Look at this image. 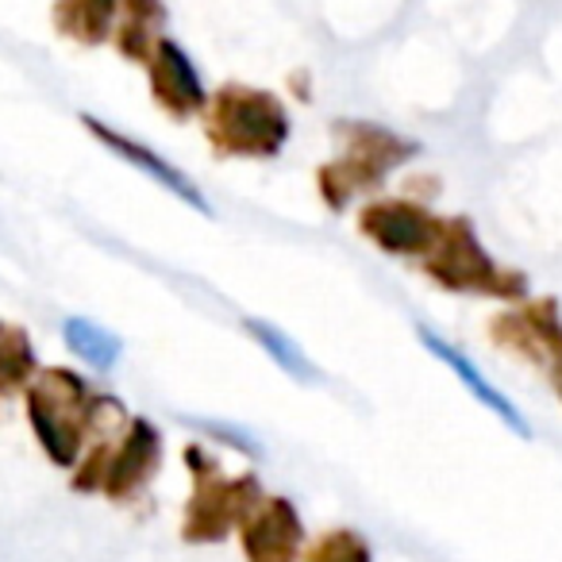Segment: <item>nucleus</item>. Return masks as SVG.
<instances>
[{"label": "nucleus", "instance_id": "nucleus-1", "mask_svg": "<svg viewBox=\"0 0 562 562\" xmlns=\"http://www.w3.org/2000/svg\"><path fill=\"white\" fill-rule=\"evenodd\" d=\"M428 273L454 293H477V297L497 301H524L528 297V278L520 270L501 266L490 250L482 247L477 232L467 220H443L436 247L428 250Z\"/></svg>", "mask_w": 562, "mask_h": 562}, {"label": "nucleus", "instance_id": "nucleus-2", "mask_svg": "<svg viewBox=\"0 0 562 562\" xmlns=\"http://www.w3.org/2000/svg\"><path fill=\"white\" fill-rule=\"evenodd\" d=\"M216 139L247 155H273L290 132L285 112L266 93H224L216 104Z\"/></svg>", "mask_w": 562, "mask_h": 562}, {"label": "nucleus", "instance_id": "nucleus-3", "mask_svg": "<svg viewBox=\"0 0 562 562\" xmlns=\"http://www.w3.org/2000/svg\"><path fill=\"white\" fill-rule=\"evenodd\" d=\"M490 331L497 347L520 355V359L539 362L547 370L562 367V316L554 297H536L513 313H501L490 324Z\"/></svg>", "mask_w": 562, "mask_h": 562}, {"label": "nucleus", "instance_id": "nucleus-4", "mask_svg": "<svg viewBox=\"0 0 562 562\" xmlns=\"http://www.w3.org/2000/svg\"><path fill=\"white\" fill-rule=\"evenodd\" d=\"M439 227H443V220L428 216L424 209L405 201L374 204L362 216V232L390 255H428L439 239Z\"/></svg>", "mask_w": 562, "mask_h": 562}, {"label": "nucleus", "instance_id": "nucleus-5", "mask_svg": "<svg viewBox=\"0 0 562 562\" xmlns=\"http://www.w3.org/2000/svg\"><path fill=\"white\" fill-rule=\"evenodd\" d=\"M86 127L97 135V139L104 143L109 150H116L120 158H124L127 166H135V170H143L150 181H158V186L166 189V193H173V196H181L186 204H193L196 212H212V204L204 201V193L196 189V181L193 178H186L181 170H173L170 162H166L162 155H155V150H147V147H139V143H132L127 135H116L109 124H101V120H89L86 116Z\"/></svg>", "mask_w": 562, "mask_h": 562}, {"label": "nucleus", "instance_id": "nucleus-6", "mask_svg": "<svg viewBox=\"0 0 562 562\" xmlns=\"http://www.w3.org/2000/svg\"><path fill=\"white\" fill-rule=\"evenodd\" d=\"M420 344L428 347V351L436 355L439 362H447V367L454 370V378H459V382L467 385V390L474 393V397L482 401V405L490 408V413H497L501 420H505L508 428L516 431V436H524V439L531 436V431H528V420H524V416L516 413V408H513V401H508L505 393H497V390H493V385L482 378V370H477L474 362L467 359V355H462V351H454V347L447 344V339H439L436 331H428V328H420Z\"/></svg>", "mask_w": 562, "mask_h": 562}, {"label": "nucleus", "instance_id": "nucleus-7", "mask_svg": "<svg viewBox=\"0 0 562 562\" xmlns=\"http://www.w3.org/2000/svg\"><path fill=\"white\" fill-rule=\"evenodd\" d=\"M150 74H155V89H158V101L170 104L173 112H193L204 104V86L201 78H196L193 63H189V55L178 47V43L162 40L155 50V66H150Z\"/></svg>", "mask_w": 562, "mask_h": 562}, {"label": "nucleus", "instance_id": "nucleus-8", "mask_svg": "<svg viewBox=\"0 0 562 562\" xmlns=\"http://www.w3.org/2000/svg\"><path fill=\"white\" fill-rule=\"evenodd\" d=\"M297 516L290 505H270L247 528V554L250 562H290L297 551Z\"/></svg>", "mask_w": 562, "mask_h": 562}, {"label": "nucleus", "instance_id": "nucleus-9", "mask_svg": "<svg viewBox=\"0 0 562 562\" xmlns=\"http://www.w3.org/2000/svg\"><path fill=\"white\" fill-rule=\"evenodd\" d=\"M63 336H66V347H70L74 355H78L86 367L93 370H112V362L120 359V339L112 336V331H104L101 324L93 321H81V316H70V321L63 324Z\"/></svg>", "mask_w": 562, "mask_h": 562}, {"label": "nucleus", "instance_id": "nucleus-10", "mask_svg": "<svg viewBox=\"0 0 562 562\" xmlns=\"http://www.w3.org/2000/svg\"><path fill=\"white\" fill-rule=\"evenodd\" d=\"M243 328L255 336V344L262 347L266 355H270L273 362H278L281 370L290 378H297V382H321V374H316V367L305 359V351H301L297 344H293L285 331H278L273 324H262V321H247Z\"/></svg>", "mask_w": 562, "mask_h": 562}, {"label": "nucleus", "instance_id": "nucleus-11", "mask_svg": "<svg viewBox=\"0 0 562 562\" xmlns=\"http://www.w3.org/2000/svg\"><path fill=\"white\" fill-rule=\"evenodd\" d=\"M158 431L147 428V424H135L132 439L124 443V451H120L116 459V477H112V490H127V485L135 482V477L143 474V470L155 462V451H158Z\"/></svg>", "mask_w": 562, "mask_h": 562}, {"label": "nucleus", "instance_id": "nucleus-12", "mask_svg": "<svg viewBox=\"0 0 562 562\" xmlns=\"http://www.w3.org/2000/svg\"><path fill=\"white\" fill-rule=\"evenodd\" d=\"M308 562H370V551H367V543H362L359 536H351V531H339V536L324 539V543L308 554Z\"/></svg>", "mask_w": 562, "mask_h": 562}, {"label": "nucleus", "instance_id": "nucleus-13", "mask_svg": "<svg viewBox=\"0 0 562 562\" xmlns=\"http://www.w3.org/2000/svg\"><path fill=\"white\" fill-rule=\"evenodd\" d=\"M24 370H32V351L24 347V339H12V344L0 339V382H20Z\"/></svg>", "mask_w": 562, "mask_h": 562}, {"label": "nucleus", "instance_id": "nucleus-14", "mask_svg": "<svg viewBox=\"0 0 562 562\" xmlns=\"http://www.w3.org/2000/svg\"><path fill=\"white\" fill-rule=\"evenodd\" d=\"M551 385H554V393H559V401H562V367L551 370Z\"/></svg>", "mask_w": 562, "mask_h": 562}]
</instances>
